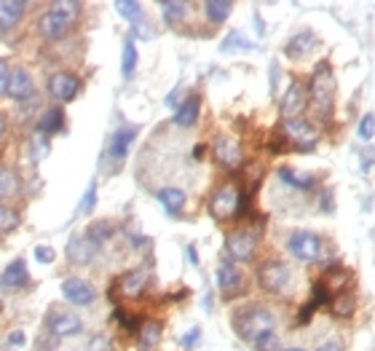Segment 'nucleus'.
Listing matches in <instances>:
<instances>
[{"instance_id": "f257e3e1", "label": "nucleus", "mask_w": 375, "mask_h": 351, "mask_svg": "<svg viewBox=\"0 0 375 351\" xmlns=\"http://www.w3.org/2000/svg\"><path fill=\"white\" fill-rule=\"evenodd\" d=\"M308 89V110L314 116V126H327L333 123L335 113V94H338V83H335V73L327 59H321L314 68L311 78L306 83Z\"/></svg>"}, {"instance_id": "f03ea898", "label": "nucleus", "mask_w": 375, "mask_h": 351, "mask_svg": "<svg viewBox=\"0 0 375 351\" xmlns=\"http://www.w3.org/2000/svg\"><path fill=\"white\" fill-rule=\"evenodd\" d=\"M230 327H233V333L241 340L252 343L254 338H260L263 333H273L276 314L268 309V306H263V303H250V306H241V309L233 311Z\"/></svg>"}, {"instance_id": "7ed1b4c3", "label": "nucleus", "mask_w": 375, "mask_h": 351, "mask_svg": "<svg viewBox=\"0 0 375 351\" xmlns=\"http://www.w3.org/2000/svg\"><path fill=\"white\" fill-rule=\"evenodd\" d=\"M80 14V3L75 0H56L51 3L38 19V32L46 41H62L70 27L75 25V19Z\"/></svg>"}, {"instance_id": "20e7f679", "label": "nucleus", "mask_w": 375, "mask_h": 351, "mask_svg": "<svg viewBox=\"0 0 375 351\" xmlns=\"http://www.w3.org/2000/svg\"><path fill=\"white\" fill-rule=\"evenodd\" d=\"M254 282L266 295H290L295 290V271L284 260H263L254 271Z\"/></svg>"}, {"instance_id": "39448f33", "label": "nucleus", "mask_w": 375, "mask_h": 351, "mask_svg": "<svg viewBox=\"0 0 375 351\" xmlns=\"http://www.w3.org/2000/svg\"><path fill=\"white\" fill-rule=\"evenodd\" d=\"M257 247H260V226H254V223H244L226 233V257L233 260L236 266L252 263Z\"/></svg>"}, {"instance_id": "423d86ee", "label": "nucleus", "mask_w": 375, "mask_h": 351, "mask_svg": "<svg viewBox=\"0 0 375 351\" xmlns=\"http://www.w3.org/2000/svg\"><path fill=\"white\" fill-rule=\"evenodd\" d=\"M241 190L244 185L236 180H226L212 190L209 196V215L217 223H230V220H239V207H241Z\"/></svg>"}, {"instance_id": "0eeeda50", "label": "nucleus", "mask_w": 375, "mask_h": 351, "mask_svg": "<svg viewBox=\"0 0 375 351\" xmlns=\"http://www.w3.org/2000/svg\"><path fill=\"white\" fill-rule=\"evenodd\" d=\"M279 135L287 140L290 150H297V153H314L316 145H319V129L308 118H284L279 123Z\"/></svg>"}, {"instance_id": "6e6552de", "label": "nucleus", "mask_w": 375, "mask_h": 351, "mask_svg": "<svg viewBox=\"0 0 375 351\" xmlns=\"http://www.w3.org/2000/svg\"><path fill=\"white\" fill-rule=\"evenodd\" d=\"M287 252L300 263H324L327 257V242L316 230H293L287 239Z\"/></svg>"}, {"instance_id": "1a4fd4ad", "label": "nucleus", "mask_w": 375, "mask_h": 351, "mask_svg": "<svg viewBox=\"0 0 375 351\" xmlns=\"http://www.w3.org/2000/svg\"><path fill=\"white\" fill-rule=\"evenodd\" d=\"M153 279V273L147 266H140V269H132V271H123L116 284H113V290H110V295L113 292H118L121 297H126V300H137V297L145 295L147 284Z\"/></svg>"}, {"instance_id": "9d476101", "label": "nucleus", "mask_w": 375, "mask_h": 351, "mask_svg": "<svg viewBox=\"0 0 375 351\" xmlns=\"http://www.w3.org/2000/svg\"><path fill=\"white\" fill-rule=\"evenodd\" d=\"M212 156L220 166H226L228 172H236L239 166H244V148L236 137L230 135H217L212 140Z\"/></svg>"}, {"instance_id": "9b49d317", "label": "nucleus", "mask_w": 375, "mask_h": 351, "mask_svg": "<svg viewBox=\"0 0 375 351\" xmlns=\"http://www.w3.org/2000/svg\"><path fill=\"white\" fill-rule=\"evenodd\" d=\"M214 282H217V290H220L223 300H233V297L244 290V271H241L233 260L223 257V260L217 263V279H214Z\"/></svg>"}, {"instance_id": "f8f14e48", "label": "nucleus", "mask_w": 375, "mask_h": 351, "mask_svg": "<svg viewBox=\"0 0 375 351\" xmlns=\"http://www.w3.org/2000/svg\"><path fill=\"white\" fill-rule=\"evenodd\" d=\"M49 94H51L54 102H59V105H67V102H73L75 97L80 94V78L75 73H67V70H59V73H54L51 78H49Z\"/></svg>"}, {"instance_id": "ddd939ff", "label": "nucleus", "mask_w": 375, "mask_h": 351, "mask_svg": "<svg viewBox=\"0 0 375 351\" xmlns=\"http://www.w3.org/2000/svg\"><path fill=\"white\" fill-rule=\"evenodd\" d=\"M137 135H140V126H134V123H123V126H118L113 135L107 137L105 156L110 159V161L121 164L126 156H129V148H132V142L137 140Z\"/></svg>"}, {"instance_id": "4468645a", "label": "nucleus", "mask_w": 375, "mask_h": 351, "mask_svg": "<svg viewBox=\"0 0 375 351\" xmlns=\"http://www.w3.org/2000/svg\"><path fill=\"white\" fill-rule=\"evenodd\" d=\"M46 330L54 338H73L83 330V322L78 319V314L65 309H49L46 314Z\"/></svg>"}, {"instance_id": "2eb2a0df", "label": "nucleus", "mask_w": 375, "mask_h": 351, "mask_svg": "<svg viewBox=\"0 0 375 351\" xmlns=\"http://www.w3.org/2000/svg\"><path fill=\"white\" fill-rule=\"evenodd\" d=\"M306 108H308L306 83L300 81V78H295V81L287 86V92H284V97H281V102H279L281 121H284V118H300V113Z\"/></svg>"}, {"instance_id": "dca6fc26", "label": "nucleus", "mask_w": 375, "mask_h": 351, "mask_svg": "<svg viewBox=\"0 0 375 351\" xmlns=\"http://www.w3.org/2000/svg\"><path fill=\"white\" fill-rule=\"evenodd\" d=\"M99 250H102V247H99V244H94L92 239L86 236V230H83V233L70 236L65 255L73 266H92L94 260H97V255H99Z\"/></svg>"}, {"instance_id": "f3484780", "label": "nucleus", "mask_w": 375, "mask_h": 351, "mask_svg": "<svg viewBox=\"0 0 375 351\" xmlns=\"http://www.w3.org/2000/svg\"><path fill=\"white\" fill-rule=\"evenodd\" d=\"M62 297L70 306L89 309V306L97 303V290L89 282H83L80 276H67L65 282H62Z\"/></svg>"}, {"instance_id": "a211bd4d", "label": "nucleus", "mask_w": 375, "mask_h": 351, "mask_svg": "<svg viewBox=\"0 0 375 351\" xmlns=\"http://www.w3.org/2000/svg\"><path fill=\"white\" fill-rule=\"evenodd\" d=\"M276 177L287 188L297 190V193H314L316 185H319V177L311 175V172H303V169H295V166H279Z\"/></svg>"}, {"instance_id": "6ab92c4d", "label": "nucleus", "mask_w": 375, "mask_h": 351, "mask_svg": "<svg viewBox=\"0 0 375 351\" xmlns=\"http://www.w3.org/2000/svg\"><path fill=\"white\" fill-rule=\"evenodd\" d=\"M316 46H319V38L311 30H300V32H295L293 38L284 43V56L293 59V62H300V59L314 54Z\"/></svg>"}, {"instance_id": "aec40b11", "label": "nucleus", "mask_w": 375, "mask_h": 351, "mask_svg": "<svg viewBox=\"0 0 375 351\" xmlns=\"http://www.w3.org/2000/svg\"><path fill=\"white\" fill-rule=\"evenodd\" d=\"M6 94L11 97L13 102H27V99H32V97H35V81H32L30 70L27 68H13L11 70Z\"/></svg>"}, {"instance_id": "412c9836", "label": "nucleus", "mask_w": 375, "mask_h": 351, "mask_svg": "<svg viewBox=\"0 0 375 351\" xmlns=\"http://www.w3.org/2000/svg\"><path fill=\"white\" fill-rule=\"evenodd\" d=\"M199 116H201V97L199 94H188L177 110H174V126L177 129H193L196 123H199Z\"/></svg>"}, {"instance_id": "4be33fe9", "label": "nucleus", "mask_w": 375, "mask_h": 351, "mask_svg": "<svg viewBox=\"0 0 375 351\" xmlns=\"http://www.w3.org/2000/svg\"><path fill=\"white\" fill-rule=\"evenodd\" d=\"M27 3L22 0H0V35H8L25 19Z\"/></svg>"}, {"instance_id": "5701e85b", "label": "nucleus", "mask_w": 375, "mask_h": 351, "mask_svg": "<svg viewBox=\"0 0 375 351\" xmlns=\"http://www.w3.org/2000/svg\"><path fill=\"white\" fill-rule=\"evenodd\" d=\"M164 338V324L159 319H145L137 330V351H159Z\"/></svg>"}, {"instance_id": "b1692460", "label": "nucleus", "mask_w": 375, "mask_h": 351, "mask_svg": "<svg viewBox=\"0 0 375 351\" xmlns=\"http://www.w3.org/2000/svg\"><path fill=\"white\" fill-rule=\"evenodd\" d=\"M30 284V271H27V263L22 257L11 260L3 273H0V287H8V290H22Z\"/></svg>"}, {"instance_id": "393cba45", "label": "nucleus", "mask_w": 375, "mask_h": 351, "mask_svg": "<svg viewBox=\"0 0 375 351\" xmlns=\"http://www.w3.org/2000/svg\"><path fill=\"white\" fill-rule=\"evenodd\" d=\"M156 199H159V204L166 209V215L172 217H180V212L185 209V190L183 188H174V185H169V188H159L156 190Z\"/></svg>"}, {"instance_id": "a878e982", "label": "nucleus", "mask_w": 375, "mask_h": 351, "mask_svg": "<svg viewBox=\"0 0 375 351\" xmlns=\"http://www.w3.org/2000/svg\"><path fill=\"white\" fill-rule=\"evenodd\" d=\"M62 129H65V110L59 108V105H51L49 110H43V113H40L35 132L51 137V135H59Z\"/></svg>"}, {"instance_id": "bb28decb", "label": "nucleus", "mask_w": 375, "mask_h": 351, "mask_svg": "<svg viewBox=\"0 0 375 351\" xmlns=\"http://www.w3.org/2000/svg\"><path fill=\"white\" fill-rule=\"evenodd\" d=\"M327 309H330V314H333L335 319L348 322V319L357 314V295H354L351 290H346V292H338V295H333V300L327 303Z\"/></svg>"}, {"instance_id": "cd10ccee", "label": "nucleus", "mask_w": 375, "mask_h": 351, "mask_svg": "<svg viewBox=\"0 0 375 351\" xmlns=\"http://www.w3.org/2000/svg\"><path fill=\"white\" fill-rule=\"evenodd\" d=\"M201 11H204V19H207L212 27H217V25H223L228 16H230L233 3H230V0H209V3L201 6Z\"/></svg>"}, {"instance_id": "c85d7f7f", "label": "nucleus", "mask_w": 375, "mask_h": 351, "mask_svg": "<svg viewBox=\"0 0 375 351\" xmlns=\"http://www.w3.org/2000/svg\"><path fill=\"white\" fill-rule=\"evenodd\" d=\"M22 190V180L19 175L8 169V166H0V202H6V199H11Z\"/></svg>"}, {"instance_id": "c756f323", "label": "nucleus", "mask_w": 375, "mask_h": 351, "mask_svg": "<svg viewBox=\"0 0 375 351\" xmlns=\"http://www.w3.org/2000/svg\"><path fill=\"white\" fill-rule=\"evenodd\" d=\"M159 8H161L164 22H166L169 27H177L180 22H185L188 11H190V6H188V3H161Z\"/></svg>"}, {"instance_id": "7c9ffc66", "label": "nucleus", "mask_w": 375, "mask_h": 351, "mask_svg": "<svg viewBox=\"0 0 375 351\" xmlns=\"http://www.w3.org/2000/svg\"><path fill=\"white\" fill-rule=\"evenodd\" d=\"M137 73V46H134V38H126L123 41V51H121V75L129 81Z\"/></svg>"}, {"instance_id": "2f4dec72", "label": "nucleus", "mask_w": 375, "mask_h": 351, "mask_svg": "<svg viewBox=\"0 0 375 351\" xmlns=\"http://www.w3.org/2000/svg\"><path fill=\"white\" fill-rule=\"evenodd\" d=\"M86 236H89L94 244H99V247H102V244H107L113 236H116V226H113L110 220H94L92 226L86 228Z\"/></svg>"}, {"instance_id": "473e14b6", "label": "nucleus", "mask_w": 375, "mask_h": 351, "mask_svg": "<svg viewBox=\"0 0 375 351\" xmlns=\"http://www.w3.org/2000/svg\"><path fill=\"white\" fill-rule=\"evenodd\" d=\"M49 153H51L49 137L40 135V132H32V137H30V159H32V164H40Z\"/></svg>"}, {"instance_id": "72a5a7b5", "label": "nucleus", "mask_w": 375, "mask_h": 351, "mask_svg": "<svg viewBox=\"0 0 375 351\" xmlns=\"http://www.w3.org/2000/svg\"><path fill=\"white\" fill-rule=\"evenodd\" d=\"M252 49H254V43L247 41V38L241 35L239 30L228 32V38L220 43V51H226V54H230V51H252Z\"/></svg>"}, {"instance_id": "f704fd0d", "label": "nucleus", "mask_w": 375, "mask_h": 351, "mask_svg": "<svg viewBox=\"0 0 375 351\" xmlns=\"http://www.w3.org/2000/svg\"><path fill=\"white\" fill-rule=\"evenodd\" d=\"M19 223H22V217L16 209H11L8 204L0 202V236H6V233H13V230L19 228Z\"/></svg>"}, {"instance_id": "c9c22d12", "label": "nucleus", "mask_w": 375, "mask_h": 351, "mask_svg": "<svg viewBox=\"0 0 375 351\" xmlns=\"http://www.w3.org/2000/svg\"><path fill=\"white\" fill-rule=\"evenodd\" d=\"M116 11H118V14L123 16L129 25H137L140 19H145V16H142V6H140V3H134V0H126V3L121 0V3H116Z\"/></svg>"}, {"instance_id": "e433bc0d", "label": "nucleus", "mask_w": 375, "mask_h": 351, "mask_svg": "<svg viewBox=\"0 0 375 351\" xmlns=\"http://www.w3.org/2000/svg\"><path fill=\"white\" fill-rule=\"evenodd\" d=\"M330 300H333L330 290L324 287L321 279H316L314 287H311V297H308V303H311V306H316V309H327V303H330Z\"/></svg>"}, {"instance_id": "4c0bfd02", "label": "nucleus", "mask_w": 375, "mask_h": 351, "mask_svg": "<svg viewBox=\"0 0 375 351\" xmlns=\"http://www.w3.org/2000/svg\"><path fill=\"white\" fill-rule=\"evenodd\" d=\"M113 316L118 319V324L123 327V330H126V333H134V335H137V330H140V327H142V322H145L140 314H129V311H121V309L116 311Z\"/></svg>"}, {"instance_id": "58836bf2", "label": "nucleus", "mask_w": 375, "mask_h": 351, "mask_svg": "<svg viewBox=\"0 0 375 351\" xmlns=\"http://www.w3.org/2000/svg\"><path fill=\"white\" fill-rule=\"evenodd\" d=\"M254 351H281V338L276 333H263L260 338L252 340Z\"/></svg>"}, {"instance_id": "ea45409f", "label": "nucleus", "mask_w": 375, "mask_h": 351, "mask_svg": "<svg viewBox=\"0 0 375 351\" xmlns=\"http://www.w3.org/2000/svg\"><path fill=\"white\" fill-rule=\"evenodd\" d=\"M94 207H97V180H92L89 188L83 190V199L78 204V215H92Z\"/></svg>"}, {"instance_id": "a19ab883", "label": "nucleus", "mask_w": 375, "mask_h": 351, "mask_svg": "<svg viewBox=\"0 0 375 351\" xmlns=\"http://www.w3.org/2000/svg\"><path fill=\"white\" fill-rule=\"evenodd\" d=\"M357 135H359L362 142H370V140L375 137V116L373 113H364V116H362L359 126H357Z\"/></svg>"}, {"instance_id": "79ce46f5", "label": "nucleus", "mask_w": 375, "mask_h": 351, "mask_svg": "<svg viewBox=\"0 0 375 351\" xmlns=\"http://www.w3.org/2000/svg\"><path fill=\"white\" fill-rule=\"evenodd\" d=\"M201 346V327L196 324V327H190L185 335L180 338V349L183 351H196Z\"/></svg>"}, {"instance_id": "37998d69", "label": "nucleus", "mask_w": 375, "mask_h": 351, "mask_svg": "<svg viewBox=\"0 0 375 351\" xmlns=\"http://www.w3.org/2000/svg\"><path fill=\"white\" fill-rule=\"evenodd\" d=\"M86 351H113V340L107 335H102V333H97V335H92V340L86 343Z\"/></svg>"}, {"instance_id": "c03bdc74", "label": "nucleus", "mask_w": 375, "mask_h": 351, "mask_svg": "<svg viewBox=\"0 0 375 351\" xmlns=\"http://www.w3.org/2000/svg\"><path fill=\"white\" fill-rule=\"evenodd\" d=\"M316 306H311V303H306V306H303V309L297 311V316H295V327H306L308 322H311V319H314V314H316Z\"/></svg>"}, {"instance_id": "a18cd8bd", "label": "nucleus", "mask_w": 375, "mask_h": 351, "mask_svg": "<svg viewBox=\"0 0 375 351\" xmlns=\"http://www.w3.org/2000/svg\"><path fill=\"white\" fill-rule=\"evenodd\" d=\"M319 209H321V212H327V215H330V212L335 209V199H333V190H330V188H321L319 190Z\"/></svg>"}, {"instance_id": "49530a36", "label": "nucleus", "mask_w": 375, "mask_h": 351, "mask_svg": "<svg viewBox=\"0 0 375 351\" xmlns=\"http://www.w3.org/2000/svg\"><path fill=\"white\" fill-rule=\"evenodd\" d=\"M316 351H346V343H343V338L333 335V338H327V340H321Z\"/></svg>"}, {"instance_id": "de8ad7c7", "label": "nucleus", "mask_w": 375, "mask_h": 351, "mask_svg": "<svg viewBox=\"0 0 375 351\" xmlns=\"http://www.w3.org/2000/svg\"><path fill=\"white\" fill-rule=\"evenodd\" d=\"M35 260H38V263H46V266H51L54 260H56V252H54L51 247H35Z\"/></svg>"}, {"instance_id": "09e8293b", "label": "nucleus", "mask_w": 375, "mask_h": 351, "mask_svg": "<svg viewBox=\"0 0 375 351\" xmlns=\"http://www.w3.org/2000/svg\"><path fill=\"white\" fill-rule=\"evenodd\" d=\"M185 97H183V86H174L172 92L166 94V108H172V110H177V105L183 102Z\"/></svg>"}, {"instance_id": "8fccbe9b", "label": "nucleus", "mask_w": 375, "mask_h": 351, "mask_svg": "<svg viewBox=\"0 0 375 351\" xmlns=\"http://www.w3.org/2000/svg\"><path fill=\"white\" fill-rule=\"evenodd\" d=\"M8 75H11L8 62H6V59H0V97L6 94V89H8Z\"/></svg>"}, {"instance_id": "3c124183", "label": "nucleus", "mask_w": 375, "mask_h": 351, "mask_svg": "<svg viewBox=\"0 0 375 351\" xmlns=\"http://www.w3.org/2000/svg\"><path fill=\"white\" fill-rule=\"evenodd\" d=\"M375 164V148L370 145V150L362 153V172H370V166Z\"/></svg>"}, {"instance_id": "603ef678", "label": "nucleus", "mask_w": 375, "mask_h": 351, "mask_svg": "<svg viewBox=\"0 0 375 351\" xmlns=\"http://www.w3.org/2000/svg\"><path fill=\"white\" fill-rule=\"evenodd\" d=\"M8 346H11V349H22V346H25V333H22V330H13L11 335H8Z\"/></svg>"}, {"instance_id": "864d4df0", "label": "nucleus", "mask_w": 375, "mask_h": 351, "mask_svg": "<svg viewBox=\"0 0 375 351\" xmlns=\"http://www.w3.org/2000/svg\"><path fill=\"white\" fill-rule=\"evenodd\" d=\"M185 255H188V263H190V266H199V255H196V244H188Z\"/></svg>"}, {"instance_id": "5fc2aeb1", "label": "nucleus", "mask_w": 375, "mask_h": 351, "mask_svg": "<svg viewBox=\"0 0 375 351\" xmlns=\"http://www.w3.org/2000/svg\"><path fill=\"white\" fill-rule=\"evenodd\" d=\"M6 135H8V118L0 113V142L6 140Z\"/></svg>"}, {"instance_id": "6e6d98bb", "label": "nucleus", "mask_w": 375, "mask_h": 351, "mask_svg": "<svg viewBox=\"0 0 375 351\" xmlns=\"http://www.w3.org/2000/svg\"><path fill=\"white\" fill-rule=\"evenodd\" d=\"M204 153H207V145H196V150H193V159H204Z\"/></svg>"}, {"instance_id": "4d7b16f0", "label": "nucleus", "mask_w": 375, "mask_h": 351, "mask_svg": "<svg viewBox=\"0 0 375 351\" xmlns=\"http://www.w3.org/2000/svg\"><path fill=\"white\" fill-rule=\"evenodd\" d=\"M281 351H306V349H297V346H293V349H281Z\"/></svg>"}]
</instances>
